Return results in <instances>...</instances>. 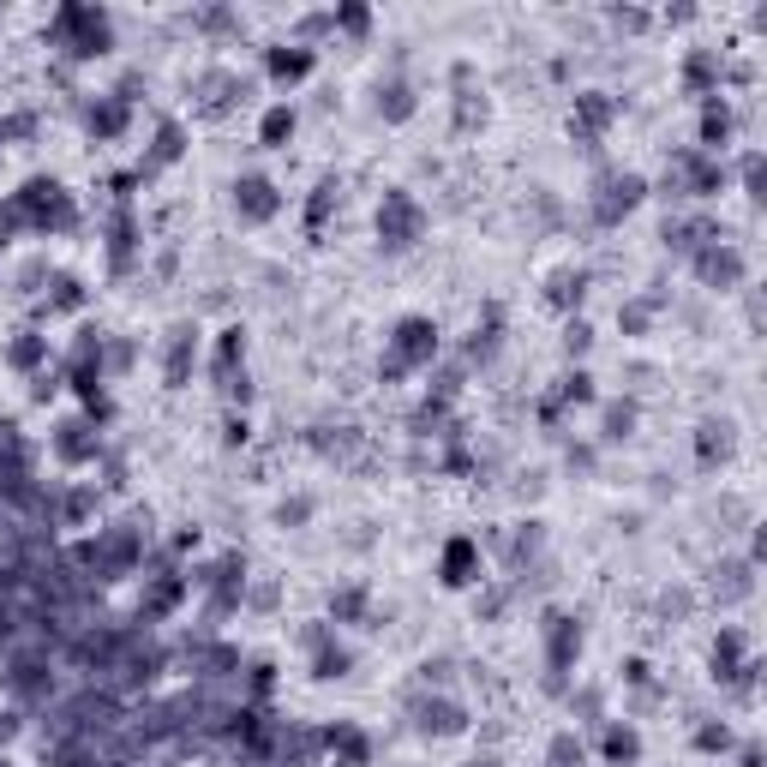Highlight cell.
Instances as JSON below:
<instances>
[{
  "instance_id": "1",
  "label": "cell",
  "mask_w": 767,
  "mask_h": 767,
  "mask_svg": "<svg viewBox=\"0 0 767 767\" xmlns=\"http://www.w3.org/2000/svg\"><path fill=\"white\" fill-rule=\"evenodd\" d=\"M438 354V330L426 318H408L402 330H396V354H390V366H384V372H408V366H420V360H432Z\"/></svg>"
},
{
  "instance_id": "4",
  "label": "cell",
  "mask_w": 767,
  "mask_h": 767,
  "mask_svg": "<svg viewBox=\"0 0 767 767\" xmlns=\"http://www.w3.org/2000/svg\"><path fill=\"white\" fill-rule=\"evenodd\" d=\"M282 132H294V115H288V108H270V120H264V138L276 145Z\"/></svg>"
},
{
  "instance_id": "3",
  "label": "cell",
  "mask_w": 767,
  "mask_h": 767,
  "mask_svg": "<svg viewBox=\"0 0 767 767\" xmlns=\"http://www.w3.org/2000/svg\"><path fill=\"white\" fill-rule=\"evenodd\" d=\"M240 192H247V217H270V210H276L270 180H240Z\"/></svg>"
},
{
  "instance_id": "5",
  "label": "cell",
  "mask_w": 767,
  "mask_h": 767,
  "mask_svg": "<svg viewBox=\"0 0 767 767\" xmlns=\"http://www.w3.org/2000/svg\"><path fill=\"white\" fill-rule=\"evenodd\" d=\"M468 767H492V762H468Z\"/></svg>"
},
{
  "instance_id": "2",
  "label": "cell",
  "mask_w": 767,
  "mask_h": 767,
  "mask_svg": "<svg viewBox=\"0 0 767 767\" xmlns=\"http://www.w3.org/2000/svg\"><path fill=\"white\" fill-rule=\"evenodd\" d=\"M420 725H426V732H456V725H462V713L449 708V701H426V708H420Z\"/></svg>"
}]
</instances>
